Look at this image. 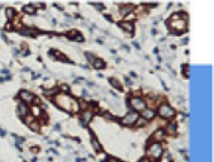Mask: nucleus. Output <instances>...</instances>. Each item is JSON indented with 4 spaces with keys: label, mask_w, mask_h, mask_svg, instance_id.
Returning <instances> with one entry per match:
<instances>
[{
    "label": "nucleus",
    "mask_w": 214,
    "mask_h": 162,
    "mask_svg": "<svg viewBox=\"0 0 214 162\" xmlns=\"http://www.w3.org/2000/svg\"><path fill=\"white\" fill-rule=\"evenodd\" d=\"M18 114H19V117L20 118H26L28 114H31L29 113V107L27 105L26 103H19L18 104Z\"/></svg>",
    "instance_id": "obj_14"
},
{
    "label": "nucleus",
    "mask_w": 214,
    "mask_h": 162,
    "mask_svg": "<svg viewBox=\"0 0 214 162\" xmlns=\"http://www.w3.org/2000/svg\"><path fill=\"white\" fill-rule=\"evenodd\" d=\"M138 118H140V114L134 112V110H131V112H128L124 117H123L122 119V124L123 126H126V127H133L136 124V122L138 120Z\"/></svg>",
    "instance_id": "obj_6"
},
{
    "label": "nucleus",
    "mask_w": 214,
    "mask_h": 162,
    "mask_svg": "<svg viewBox=\"0 0 214 162\" xmlns=\"http://www.w3.org/2000/svg\"><path fill=\"white\" fill-rule=\"evenodd\" d=\"M94 7L96 8V9H99V10H103V9H104V5H103V4H94Z\"/></svg>",
    "instance_id": "obj_29"
},
{
    "label": "nucleus",
    "mask_w": 214,
    "mask_h": 162,
    "mask_svg": "<svg viewBox=\"0 0 214 162\" xmlns=\"http://www.w3.org/2000/svg\"><path fill=\"white\" fill-rule=\"evenodd\" d=\"M53 103L57 107H60L61 109L72 113V101H74V96H70L67 94H57L56 96L52 99Z\"/></svg>",
    "instance_id": "obj_1"
},
{
    "label": "nucleus",
    "mask_w": 214,
    "mask_h": 162,
    "mask_svg": "<svg viewBox=\"0 0 214 162\" xmlns=\"http://www.w3.org/2000/svg\"><path fill=\"white\" fill-rule=\"evenodd\" d=\"M165 133L166 136H176L177 133V122H169L165 127Z\"/></svg>",
    "instance_id": "obj_11"
},
{
    "label": "nucleus",
    "mask_w": 214,
    "mask_h": 162,
    "mask_svg": "<svg viewBox=\"0 0 214 162\" xmlns=\"http://www.w3.org/2000/svg\"><path fill=\"white\" fill-rule=\"evenodd\" d=\"M23 12L27 13V14H34L36 13V8L32 5V4H28V5L23 7Z\"/></svg>",
    "instance_id": "obj_24"
},
{
    "label": "nucleus",
    "mask_w": 214,
    "mask_h": 162,
    "mask_svg": "<svg viewBox=\"0 0 214 162\" xmlns=\"http://www.w3.org/2000/svg\"><path fill=\"white\" fill-rule=\"evenodd\" d=\"M93 66H94V69H96V70H103V69H105L107 63H105V61H104L103 58H98L96 57V60L94 61Z\"/></svg>",
    "instance_id": "obj_19"
},
{
    "label": "nucleus",
    "mask_w": 214,
    "mask_h": 162,
    "mask_svg": "<svg viewBox=\"0 0 214 162\" xmlns=\"http://www.w3.org/2000/svg\"><path fill=\"white\" fill-rule=\"evenodd\" d=\"M31 151H32V152H38V151H39V148H38V147H33Z\"/></svg>",
    "instance_id": "obj_32"
},
{
    "label": "nucleus",
    "mask_w": 214,
    "mask_h": 162,
    "mask_svg": "<svg viewBox=\"0 0 214 162\" xmlns=\"http://www.w3.org/2000/svg\"><path fill=\"white\" fill-rule=\"evenodd\" d=\"M19 33H20V34H23V36L34 37V36H37L39 32H38L37 29H33V28H31V27H22L20 29H19Z\"/></svg>",
    "instance_id": "obj_15"
},
{
    "label": "nucleus",
    "mask_w": 214,
    "mask_h": 162,
    "mask_svg": "<svg viewBox=\"0 0 214 162\" xmlns=\"http://www.w3.org/2000/svg\"><path fill=\"white\" fill-rule=\"evenodd\" d=\"M166 137V133L164 129H156L153 133H152V137H151V141L150 142H157V143H161Z\"/></svg>",
    "instance_id": "obj_10"
},
{
    "label": "nucleus",
    "mask_w": 214,
    "mask_h": 162,
    "mask_svg": "<svg viewBox=\"0 0 214 162\" xmlns=\"http://www.w3.org/2000/svg\"><path fill=\"white\" fill-rule=\"evenodd\" d=\"M147 158L150 160H160L161 157L164 156V146L161 143H157V142H150L147 144Z\"/></svg>",
    "instance_id": "obj_2"
},
{
    "label": "nucleus",
    "mask_w": 214,
    "mask_h": 162,
    "mask_svg": "<svg viewBox=\"0 0 214 162\" xmlns=\"http://www.w3.org/2000/svg\"><path fill=\"white\" fill-rule=\"evenodd\" d=\"M99 158H100V160H107V158H108V156L104 153V152H102V155H99Z\"/></svg>",
    "instance_id": "obj_30"
},
{
    "label": "nucleus",
    "mask_w": 214,
    "mask_h": 162,
    "mask_svg": "<svg viewBox=\"0 0 214 162\" xmlns=\"http://www.w3.org/2000/svg\"><path fill=\"white\" fill-rule=\"evenodd\" d=\"M13 24H12V22H9V23H7V26H5V29L7 31H9V29H13Z\"/></svg>",
    "instance_id": "obj_28"
},
{
    "label": "nucleus",
    "mask_w": 214,
    "mask_h": 162,
    "mask_svg": "<svg viewBox=\"0 0 214 162\" xmlns=\"http://www.w3.org/2000/svg\"><path fill=\"white\" fill-rule=\"evenodd\" d=\"M94 117H95V112L91 110V109H88V110L81 112V114H80V120L83 122L84 126H88L94 119Z\"/></svg>",
    "instance_id": "obj_7"
},
{
    "label": "nucleus",
    "mask_w": 214,
    "mask_h": 162,
    "mask_svg": "<svg viewBox=\"0 0 214 162\" xmlns=\"http://www.w3.org/2000/svg\"><path fill=\"white\" fill-rule=\"evenodd\" d=\"M31 113H32V115L34 118H41L42 114H43V110L41 109V105H32Z\"/></svg>",
    "instance_id": "obj_18"
},
{
    "label": "nucleus",
    "mask_w": 214,
    "mask_h": 162,
    "mask_svg": "<svg viewBox=\"0 0 214 162\" xmlns=\"http://www.w3.org/2000/svg\"><path fill=\"white\" fill-rule=\"evenodd\" d=\"M50 55H52L53 57H56L57 60H60V61H64V62H69V58L66 57L64 53H61L60 51H57V50H51L50 51Z\"/></svg>",
    "instance_id": "obj_17"
},
{
    "label": "nucleus",
    "mask_w": 214,
    "mask_h": 162,
    "mask_svg": "<svg viewBox=\"0 0 214 162\" xmlns=\"http://www.w3.org/2000/svg\"><path fill=\"white\" fill-rule=\"evenodd\" d=\"M90 142H91V147L94 148V151H96V152L103 151V146L100 143V141H99L94 134H91V137H90Z\"/></svg>",
    "instance_id": "obj_16"
},
{
    "label": "nucleus",
    "mask_w": 214,
    "mask_h": 162,
    "mask_svg": "<svg viewBox=\"0 0 214 162\" xmlns=\"http://www.w3.org/2000/svg\"><path fill=\"white\" fill-rule=\"evenodd\" d=\"M28 127H29L32 131H34V132H39L41 131V123H39V120H37V119H34V120H33Z\"/></svg>",
    "instance_id": "obj_23"
},
{
    "label": "nucleus",
    "mask_w": 214,
    "mask_h": 162,
    "mask_svg": "<svg viewBox=\"0 0 214 162\" xmlns=\"http://www.w3.org/2000/svg\"><path fill=\"white\" fill-rule=\"evenodd\" d=\"M118 26H119L123 31H124L128 36H133V32H134V23L133 22H119L118 23Z\"/></svg>",
    "instance_id": "obj_9"
},
{
    "label": "nucleus",
    "mask_w": 214,
    "mask_h": 162,
    "mask_svg": "<svg viewBox=\"0 0 214 162\" xmlns=\"http://www.w3.org/2000/svg\"><path fill=\"white\" fill-rule=\"evenodd\" d=\"M128 103H129L131 108H132L134 112H137V113H138V112H142L143 109H146V108H147L145 99L142 98V96H138V95L131 96L129 99H128Z\"/></svg>",
    "instance_id": "obj_5"
},
{
    "label": "nucleus",
    "mask_w": 214,
    "mask_h": 162,
    "mask_svg": "<svg viewBox=\"0 0 214 162\" xmlns=\"http://www.w3.org/2000/svg\"><path fill=\"white\" fill-rule=\"evenodd\" d=\"M5 14H7V18L10 19V20H14V19L17 18V15H18V13L15 12V9L14 8H7L5 9Z\"/></svg>",
    "instance_id": "obj_22"
},
{
    "label": "nucleus",
    "mask_w": 214,
    "mask_h": 162,
    "mask_svg": "<svg viewBox=\"0 0 214 162\" xmlns=\"http://www.w3.org/2000/svg\"><path fill=\"white\" fill-rule=\"evenodd\" d=\"M141 115L145 120L148 122V120H152V119L156 117V112H155V109H152V108H146L141 112Z\"/></svg>",
    "instance_id": "obj_13"
},
{
    "label": "nucleus",
    "mask_w": 214,
    "mask_h": 162,
    "mask_svg": "<svg viewBox=\"0 0 214 162\" xmlns=\"http://www.w3.org/2000/svg\"><path fill=\"white\" fill-rule=\"evenodd\" d=\"M66 37L69 38V39H72V41H76V38H77L81 33H80L79 31H76V29H71V31H67L65 33Z\"/></svg>",
    "instance_id": "obj_21"
},
{
    "label": "nucleus",
    "mask_w": 214,
    "mask_h": 162,
    "mask_svg": "<svg viewBox=\"0 0 214 162\" xmlns=\"http://www.w3.org/2000/svg\"><path fill=\"white\" fill-rule=\"evenodd\" d=\"M157 114L162 118V119H172L176 115V110L167 103H162L160 104L157 108Z\"/></svg>",
    "instance_id": "obj_4"
},
{
    "label": "nucleus",
    "mask_w": 214,
    "mask_h": 162,
    "mask_svg": "<svg viewBox=\"0 0 214 162\" xmlns=\"http://www.w3.org/2000/svg\"><path fill=\"white\" fill-rule=\"evenodd\" d=\"M137 18V15L134 14V12H132V13H129L127 17H124V19H126V22H132V20H134V19Z\"/></svg>",
    "instance_id": "obj_27"
},
{
    "label": "nucleus",
    "mask_w": 214,
    "mask_h": 162,
    "mask_svg": "<svg viewBox=\"0 0 214 162\" xmlns=\"http://www.w3.org/2000/svg\"><path fill=\"white\" fill-rule=\"evenodd\" d=\"M134 8L136 7L133 5V4H122V5H119V15L122 18L127 17L128 14L134 10Z\"/></svg>",
    "instance_id": "obj_12"
},
{
    "label": "nucleus",
    "mask_w": 214,
    "mask_h": 162,
    "mask_svg": "<svg viewBox=\"0 0 214 162\" xmlns=\"http://www.w3.org/2000/svg\"><path fill=\"white\" fill-rule=\"evenodd\" d=\"M19 98H20V100L23 103H26L28 105V104H32L33 101H34L36 96H34V94L28 91V90H22V91L19 93Z\"/></svg>",
    "instance_id": "obj_8"
},
{
    "label": "nucleus",
    "mask_w": 214,
    "mask_h": 162,
    "mask_svg": "<svg viewBox=\"0 0 214 162\" xmlns=\"http://www.w3.org/2000/svg\"><path fill=\"white\" fill-rule=\"evenodd\" d=\"M109 82H110V85L114 88V89H117V90H123V85H122V82L118 79H115V77H110L109 79Z\"/></svg>",
    "instance_id": "obj_20"
},
{
    "label": "nucleus",
    "mask_w": 214,
    "mask_h": 162,
    "mask_svg": "<svg viewBox=\"0 0 214 162\" xmlns=\"http://www.w3.org/2000/svg\"><path fill=\"white\" fill-rule=\"evenodd\" d=\"M167 27L169 29L174 31L177 34H181L188 31V22L183 20V19H169Z\"/></svg>",
    "instance_id": "obj_3"
},
{
    "label": "nucleus",
    "mask_w": 214,
    "mask_h": 162,
    "mask_svg": "<svg viewBox=\"0 0 214 162\" xmlns=\"http://www.w3.org/2000/svg\"><path fill=\"white\" fill-rule=\"evenodd\" d=\"M147 124V120H145L143 118H138V120L136 122V124H134V127H145Z\"/></svg>",
    "instance_id": "obj_25"
},
{
    "label": "nucleus",
    "mask_w": 214,
    "mask_h": 162,
    "mask_svg": "<svg viewBox=\"0 0 214 162\" xmlns=\"http://www.w3.org/2000/svg\"><path fill=\"white\" fill-rule=\"evenodd\" d=\"M85 56H86V58H88V61L90 63H94V61L96 60V57H95L93 53H90V52H86V53H85Z\"/></svg>",
    "instance_id": "obj_26"
},
{
    "label": "nucleus",
    "mask_w": 214,
    "mask_h": 162,
    "mask_svg": "<svg viewBox=\"0 0 214 162\" xmlns=\"http://www.w3.org/2000/svg\"><path fill=\"white\" fill-rule=\"evenodd\" d=\"M138 162H151V160H150V158H147V157H143V158H141Z\"/></svg>",
    "instance_id": "obj_31"
}]
</instances>
